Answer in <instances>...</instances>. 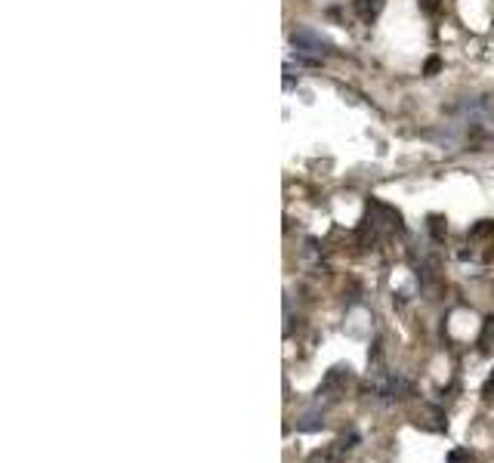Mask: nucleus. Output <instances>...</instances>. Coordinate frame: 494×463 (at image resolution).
<instances>
[{"label":"nucleus","mask_w":494,"mask_h":463,"mask_svg":"<svg viewBox=\"0 0 494 463\" xmlns=\"http://www.w3.org/2000/svg\"><path fill=\"white\" fill-rule=\"evenodd\" d=\"M291 44H294L296 53H303V56H306V53L309 56H327V53L334 50L331 41H325V37L312 28H296L291 35Z\"/></svg>","instance_id":"obj_1"},{"label":"nucleus","mask_w":494,"mask_h":463,"mask_svg":"<svg viewBox=\"0 0 494 463\" xmlns=\"http://www.w3.org/2000/svg\"><path fill=\"white\" fill-rule=\"evenodd\" d=\"M319 426H321V420H319V417H306V420L300 423V429H303V433H309V429H319Z\"/></svg>","instance_id":"obj_4"},{"label":"nucleus","mask_w":494,"mask_h":463,"mask_svg":"<svg viewBox=\"0 0 494 463\" xmlns=\"http://www.w3.org/2000/svg\"><path fill=\"white\" fill-rule=\"evenodd\" d=\"M420 6H424V12H436L439 10V0H420Z\"/></svg>","instance_id":"obj_8"},{"label":"nucleus","mask_w":494,"mask_h":463,"mask_svg":"<svg viewBox=\"0 0 494 463\" xmlns=\"http://www.w3.org/2000/svg\"><path fill=\"white\" fill-rule=\"evenodd\" d=\"M380 10H383V0H355V12L365 25H371L380 16Z\"/></svg>","instance_id":"obj_2"},{"label":"nucleus","mask_w":494,"mask_h":463,"mask_svg":"<svg viewBox=\"0 0 494 463\" xmlns=\"http://www.w3.org/2000/svg\"><path fill=\"white\" fill-rule=\"evenodd\" d=\"M439 65H442V62H439V56H433L430 62H426V75H436V71H439Z\"/></svg>","instance_id":"obj_7"},{"label":"nucleus","mask_w":494,"mask_h":463,"mask_svg":"<svg viewBox=\"0 0 494 463\" xmlns=\"http://www.w3.org/2000/svg\"><path fill=\"white\" fill-rule=\"evenodd\" d=\"M482 395H485V401H494V374L488 377V383H485V389H482Z\"/></svg>","instance_id":"obj_6"},{"label":"nucleus","mask_w":494,"mask_h":463,"mask_svg":"<svg viewBox=\"0 0 494 463\" xmlns=\"http://www.w3.org/2000/svg\"><path fill=\"white\" fill-rule=\"evenodd\" d=\"M346 380H349V374H346V370H343V368H334L331 374L325 377V383H321V389H319V393H340V389L346 386Z\"/></svg>","instance_id":"obj_3"},{"label":"nucleus","mask_w":494,"mask_h":463,"mask_svg":"<svg viewBox=\"0 0 494 463\" xmlns=\"http://www.w3.org/2000/svg\"><path fill=\"white\" fill-rule=\"evenodd\" d=\"M470 460V451H451L448 454V463H466Z\"/></svg>","instance_id":"obj_5"}]
</instances>
